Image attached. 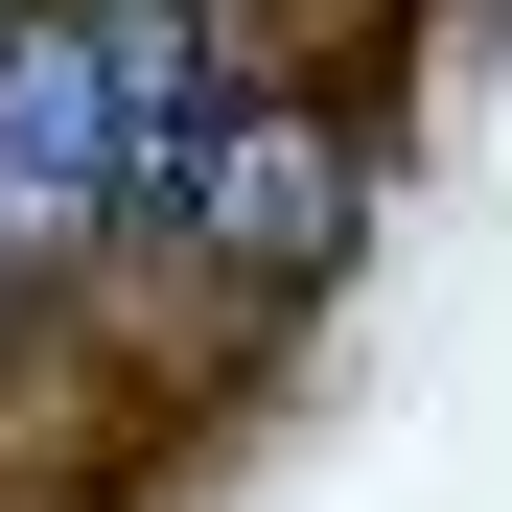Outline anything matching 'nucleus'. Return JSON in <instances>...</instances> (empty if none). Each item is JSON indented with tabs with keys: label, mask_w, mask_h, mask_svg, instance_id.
Instances as JSON below:
<instances>
[{
	"label": "nucleus",
	"mask_w": 512,
	"mask_h": 512,
	"mask_svg": "<svg viewBox=\"0 0 512 512\" xmlns=\"http://www.w3.org/2000/svg\"><path fill=\"white\" fill-rule=\"evenodd\" d=\"M94 94H117V47H70V24L0 47V233H94V210H117L140 117H94Z\"/></svg>",
	"instance_id": "f257e3e1"
}]
</instances>
